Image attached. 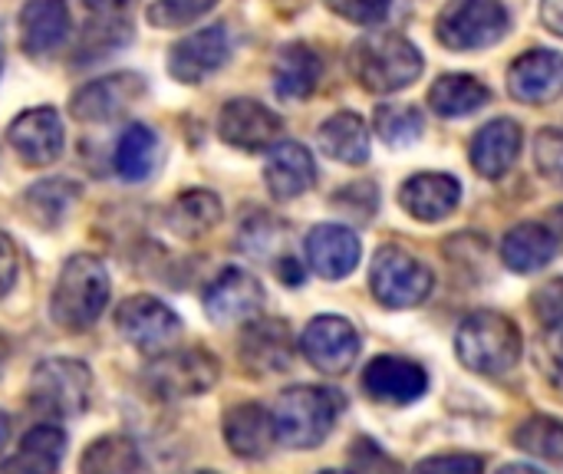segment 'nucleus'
Returning a JSON list of instances; mask_svg holds the SVG:
<instances>
[{"mask_svg": "<svg viewBox=\"0 0 563 474\" xmlns=\"http://www.w3.org/2000/svg\"><path fill=\"white\" fill-rule=\"evenodd\" d=\"M112 280L96 254H73L53 284L49 294V320L66 333H86L99 323L109 307Z\"/></svg>", "mask_w": 563, "mask_h": 474, "instance_id": "obj_1", "label": "nucleus"}, {"mask_svg": "<svg viewBox=\"0 0 563 474\" xmlns=\"http://www.w3.org/2000/svg\"><path fill=\"white\" fill-rule=\"evenodd\" d=\"M350 66L363 89H369L376 96H389V92L412 86L422 76L426 63L412 40H406L402 33H393V30H376L353 43Z\"/></svg>", "mask_w": 563, "mask_h": 474, "instance_id": "obj_2", "label": "nucleus"}, {"mask_svg": "<svg viewBox=\"0 0 563 474\" xmlns=\"http://www.w3.org/2000/svg\"><path fill=\"white\" fill-rule=\"evenodd\" d=\"M455 353L462 366L478 376H505L521 360V330L505 313H472L455 333Z\"/></svg>", "mask_w": 563, "mask_h": 474, "instance_id": "obj_3", "label": "nucleus"}, {"mask_svg": "<svg viewBox=\"0 0 563 474\" xmlns=\"http://www.w3.org/2000/svg\"><path fill=\"white\" fill-rule=\"evenodd\" d=\"M340 409H343V399L333 389H323V386L284 389L277 406H274L277 439L290 449H300V452L317 449L333 432Z\"/></svg>", "mask_w": 563, "mask_h": 474, "instance_id": "obj_4", "label": "nucleus"}, {"mask_svg": "<svg viewBox=\"0 0 563 474\" xmlns=\"http://www.w3.org/2000/svg\"><path fill=\"white\" fill-rule=\"evenodd\" d=\"M92 373L82 360L53 356L36 363L30 376V406L46 419H73L89 406Z\"/></svg>", "mask_w": 563, "mask_h": 474, "instance_id": "obj_5", "label": "nucleus"}, {"mask_svg": "<svg viewBox=\"0 0 563 474\" xmlns=\"http://www.w3.org/2000/svg\"><path fill=\"white\" fill-rule=\"evenodd\" d=\"M511 13L501 0H452L435 20V36L442 46L472 53L495 46L508 36Z\"/></svg>", "mask_w": 563, "mask_h": 474, "instance_id": "obj_6", "label": "nucleus"}, {"mask_svg": "<svg viewBox=\"0 0 563 474\" xmlns=\"http://www.w3.org/2000/svg\"><path fill=\"white\" fill-rule=\"evenodd\" d=\"M369 287H373V297L383 307L409 310V307H419V304H426L432 297L435 274L416 254L389 244V247H379V254L373 261Z\"/></svg>", "mask_w": 563, "mask_h": 474, "instance_id": "obj_7", "label": "nucleus"}, {"mask_svg": "<svg viewBox=\"0 0 563 474\" xmlns=\"http://www.w3.org/2000/svg\"><path fill=\"white\" fill-rule=\"evenodd\" d=\"M142 379L158 399H195L221 379V363L201 346L168 350L162 356H152Z\"/></svg>", "mask_w": 563, "mask_h": 474, "instance_id": "obj_8", "label": "nucleus"}, {"mask_svg": "<svg viewBox=\"0 0 563 474\" xmlns=\"http://www.w3.org/2000/svg\"><path fill=\"white\" fill-rule=\"evenodd\" d=\"M115 330L142 356H162V353L175 350V343L185 333L181 317L168 304H162L158 297H148V294H135L119 304Z\"/></svg>", "mask_w": 563, "mask_h": 474, "instance_id": "obj_9", "label": "nucleus"}, {"mask_svg": "<svg viewBox=\"0 0 563 474\" xmlns=\"http://www.w3.org/2000/svg\"><path fill=\"white\" fill-rule=\"evenodd\" d=\"M148 82L142 73H109L82 82L69 96V115L82 125H109L142 102Z\"/></svg>", "mask_w": 563, "mask_h": 474, "instance_id": "obj_10", "label": "nucleus"}, {"mask_svg": "<svg viewBox=\"0 0 563 474\" xmlns=\"http://www.w3.org/2000/svg\"><path fill=\"white\" fill-rule=\"evenodd\" d=\"M231 59V33L224 23H208L172 43L165 69L181 86H198Z\"/></svg>", "mask_w": 563, "mask_h": 474, "instance_id": "obj_11", "label": "nucleus"}, {"mask_svg": "<svg viewBox=\"0 0 563 474\" xmlns=\"http://www.w3.org/2000/svg\"><path fill=\"white\" fill-rule=\"evenodd\" d=\"M7 145L30 168H46L59 162L66 152L63 115L53 106H33V109L16 112L7 125Z\"/></svg>", "mask_w": 563, "mask_h": 474, "instance_id": "obj_12", "label": "nucleus"}, {"mask_svg": "<svg viewBox=\"0 0 563 474\" xmlns=\"http://www.w3.org/2000/svg\"><path fill=\"white\" fill-rule=\"evenodd\" d=\"M300 353L313 370L327 376H343L360 356V333L343 317H313L300 333Z\"/></svg>", "mask_w": 563, "mask_h": 474, "instance_id": "obj_13", "label": "nucleus"}, {"mask_svg": "<svg viewBox=\"0 0 563 474\" xmlns=\"http://www.w3.org/2000/svg\"><path fill=\"white\" fill-rule=\"evenodd\" d=\"M280 132H284V119L264 102L247 96L228 99L218 112V135L238 152H264L277 145Z\"/></svg>", "mask_w": 563, "mask_h": 474, "instance_id": "obj_14", "label": "nucleus"}, {"mask_svg": "<svg viewBox=\"0 0 563 474\" xmlns=\"http://www.w3.org/2000/svg\"><path fill=\"white\" fill-rule=\"evenodd\" d=\"M16 20H20V49L33 63L53 59L73 36V13L66 0H23Z\"/></svg>", "mask_w": 563, "mask_h": 474, "instance_id": "obj_15", "label": "nucleus"}, {"mask_svg": "<svg viewBox=\"0 0 563 474\" xmlns=\"http://www.w3.org/2000/svg\"><path fill=\"white\" fill-rule=\"evenodd\" d=\"M264 310V287L261 280L244 267H224L208 287H205V313L221 323H247Z\"/></svg>", "mask_w": 563, "mask_h": 474, "instance_id": "obj_16", "label": "nucleus"}, {"mask_svg": "<svg viewBox=\"0 0 563 474\" xmlns=\"http://www.w3.org/2000/svg\"><path fill=\"white\" fill-rule=\"evenodd\" d=\"M294 350L297 346L290 327L274 317H254L241 333V363L257 376L287 373L294 363Z\"/></svg>", "mask_w": 563, "mask_h": 474, "instance_id": "obj_17", "label": "nucleus"}, {"mask_svg": "<svg viewBox=\"0 0 563 474\" xmlns=\"http://www.w3.org/2000/svg\"><path fill=\"white\" fill-rule=\"evenodd\" d=\"M508 92L525 106H544L563 96V56L554 49H528L508 69Z\"/></svg>", "mask_w": 563, "mask_h": 474, "instance_id": "obj_18", "label": "nucleus"}, {"mask_svg": "<svg viewBox=\"0 0 563 474\" xmlns=\"http://www.w3.org/2000/svg\"><path fill=\"white\" fill-rule=\"evenodd\" d=\"M363 389L386 406H412L429 389V373L406 356H379L363 370Z\"/></svg>", "mask_w": 563, "mask_h": 474, "instance_id": "obj_19", "label": "nucleus"}, {"mask_svg": "<svg viewBox=\"0 0 563 474\" xmlns=\"http://www.w3.org/2000/svg\"><path fill=\"white\" fill-rule=\"evenodd\" d=\"M303 251H307V264L317 277L343 280L356 271L363 244H360L356 231L346 224H317L307 234Z\"/></svg>", "mask_w": 563, "mask_h": 474, "instance_id": "obj_20", "label": "nucleus"}, {"mask_svg": "<svg viewBox=\"0 0 563 474\" xmlns=\"http://www.w3.org/2000/svg\"><path fill=\"white\" fill-rule=\"evenodd\" d=\"M521 145H525V132H521V125L515 119H508V115L492 119L472 139V148H468L472 168L482 178L498 181V178H505L515 168V162L521 155Z\"/></svg>", "mask_w": 563, "mask_h": 474, "instance_id": "obj_21", "label": "nucleus"}, {"mask_svg": "<svg viewBox=\"0 0 563 474\" xmlns=\"http://www.w3.org/2000/svg\"><path fill=\"white\" fill-rule=\"evenodd\" d=\"M264 181L277 201H294V198L307 195L317 181V162H313L310 148L300 142L271 145L267 162H264Z\"/></svg>", "mask_w": 563, "mask_h": 474, "instance_id": "obj_22", "label": "nucleus"}, {"mask_svg": "<svg viewBox=\"0 0 563 474\" xmlns=\"http://www.w3.org/2000/svg\"><path fill=\"white\" fill-rule=\"evenodd\" d=\"M459 201H462V185H459V178H452L445 172H419L399 191V205L416 221H426V224L449 218L459 208Z\"/></svg>", "mask_w": 563, "mask_h": 474, "instance_id": "obj_23", "label": "nucleus"}, {"mask_svg": "<svg viewBox=\"0 0 563 474\" xmlns=\"http://www.w3.org/2000/svg\"><path fill=\"white\" fill-rule=\"evenodd\" d=\"M224 442L238 459H267L271 449L280 442L277 439V426H274V412H267L257 403H241L224 416Z\"/></svg>", "mask_w": 563, "mask_h": 474, "instance_id": "obj_24", "label": "nucleus"}, {"mask_svg": "<svg viewBox=\"0 0 563 474\" xmlns=\"http://www.w3.org/2000/svg\"><path fill=\"white\" fill-rule=\"evenodd\" d=\"M323 76V59L310 43H287L274 56V92L280 102H303Z\"/></svg>", "mask_w": 563, "mask_h": 474, "instance_id": "obj_25", "label": "nucleus"}, {"mask_svg": "<svg viewBox=\"0 0 563 474\" xmlns=\"http://www.w3.org/2000/svg\"><path fill=\"white\" fill-rule=\"evenodd\" d=\"M79 198H82L79 181H73V178H40L20 195V208H23L26 221H33L40 231H56L69 218V211L76 208Z\"/></svg>", "mask_w": 563, "mask_h": 474, "instance_id": "obj_26", "label": "nucleus"}, {"mask_svg": "<svg viewBox=\"0 0 563 474\" xmlns=\"http://www.w3.org/2000/svg\"><path fill=\"white\" fill-rule=\"evenodd\" d=\"M112 165L115 175L125 185H142L155 175L158 165V135L155 129H148L145 122H129L112 148Z\"/></svg>", "mask_w": 563, "mask_h": 474, "instance_id": "obj_27", "label": "nucleus"}, {"mask_svg": "<svg viewBox=\"0 0 563 474\" xmlns=\"http://www.w3.org/2000/svg\"><path fill=\"white\" fill-rule=\"evenodd\" d=\"M224 218V205L214 191L208 188H188L181 191L168 211H165V224L172 234L185 238V241H198L205 238L208 231H214Z\"/></svg>", "mask_w": 563, "mask_h": 474, "instance_id": "obj_28", "label": "nucleus"}, {"mask_svg": "<svg viewBox=\"0 0 563 474\" xmlns=\"http://www.w3.org/2000/svg\"><path fill=\"white\" fill-rule=\"evenodd\" d=\"M66 455V432L59 426H33L16 455L3 462L0 474H56L59 472V462Z\"/></svg>", "mask_w": 563, "mask_h": 474, "instance_id": "obj_29", "label": "nucleus"}, {"mask_svg": "<svg viewBox=\"0 0 563 474\" xmlns=\"http://www.w3.org/2000/svg\"><path fill=\"white\" fill-rule=\"evenodd\" d=\"M554 254H558L554 234L548 231V224H534V221L515 224L501 244L505 267L515 274H538L554 261Z\"/></svg>", "mask_w": 563, "mask_h": 474, "instance_id": "obj_30", "label": "nucleus"}, {"mask_svg": "<svg viewBox=\"0 0 563 474\" xmlns=\"http://www.w3.org/2000/svg\"><path fill=\"white\" fill-rule=\"evenodd\" d=\"M135 40V30L125 16L119 13H96V20H89L76 40L73 49V63L76 66H89L99 63L106 56H115L119 49H125Z\"/></svg>", "mask_w": 563, "mask_h": 474, "instance_id": "obj_31", "label": "nucleus"}, {"mask_svg": "<svg viewBox=\"0 0 563 474\" xmlns=\"http://www.w3.org/2000/svg\"><path fill=\"white\" fill-rule=\"evenodd\" d=\"M492 99V89L468 73H445L429 89V106L442 119H465Z\"/></svg>", "mask_w": 563, "mask_h": 474, "instance_id": "obj_32", "label": "nucleus"}, {"mask_svg": "<svg viewBox=\"0 0 563 474\" xmlns=\"http://www.w3.org/2000/svg\"><path fill=\"white\" fill-rule=\"evenodd\" d=\"M320 148L340 165H366L373 152L369 129L356 112H336L320 125Z\"/></svg>", "mask_w": 563, "mask_h": 474, "instance_id": "obj_33", "label": "nucleus"}, {"mask_svg": "<svg viewBox=\"0 0 563 474\" xmlns=\"http://www.w3.org/2000/svg\"><path fill=\"white\" fill-rule=\"evenodd\" d=\"M139 452L129 436H102L96 439L79 462L82 474H135Z\"/></svg>", "mask_w": 563, "mask_h": 474, "instance_id": "obj_34", "label": "nucleus"}, {"mask_svg": "<svg viewBox=\"0 0 563 474\" xmlns=\"http://www.w3.org/2000/svg\"><path fill=\"white\" fill-rule=\"evenodd\" d=\"M426 119L416 106H399V102H386L376 106V132L389 148H409L422 139Z\"/></svg>", "mask_w": 563, "mask_h": 474, "instance_id": "obj_35", "label": "nucleus"}, {"mask_svg": "<svg viewBox=\"0 0 563 474\" xmlns=\"http://www.w3.org/2000/svg\"><path fill=\"white\" fill-rule=\"evenodd\" d=\"M515 445L534 459L544 462H563V422L551 416H534L528 422L518 426L515 432Z\"/></svg>", "mask_w": 563, "mask_h": 474, "instance_id": "obj_36", "label": "nucleus"}, {"mask_svg": "<svg viewBox=\"0 0 563 474\" xmlns=\"http://www.w3.org/2000/svg\"><path fill=\"white\" fill-rule=\"evenodd\" d=\"M218 7V0H152L145 7V20L158 30H181L198 23Z\"/></svg>", "mask_w": 563, "mask_h": 474, "instance_id": "obj_37", "label": "nucleus"}, {"mask_svg": "<svg viewBox=\"0 0 563 474\" xmlns=\"http://www.w3.org/2000/svg\"><path fill=\"white\" fill-rule=\"evenodd\" d=\"M534 165L538 172L563 188V132L561 129H541L534 139Z\"/></svg>", "mask_w": 563, "mask_h": 474, "instance_id": "obj_38", "label": "nucleus"}, {"mask_svg": "<svg viewBox=\"0 0 563 474\" xmlns=\"http://www.w3.org/2000/svg\"><path fill=\"white\" fill-rule=\"evenodd\" d=\"M327 7L356 26H376L389 16L393 0H327Z\"/></svg>", "mask_w": 563, "mask_h": 474, "instance_id": "obj_39", "label": "nucleus"}, {"mask_svg": "<svg viewBox=\"0 0 563 474\" xmlns=\"http://www.w3.org/2000/svg\"><path fill=\"white\" fill-rule=\"evenodd\" d=\"M531 304L548 330H563V277H554L544 287H538Z\"/></svg>", "mask_w": 563, "mask_h": 474, "instance_id": "obj_40", "label": "nucleus"}, {"mask_svg": "<svg viewBox=\"0 0 563 474\" xmlns=\"http://www.w3.org/2000/svg\"><path fill=\"white\" fill-rule=\"evenodd\" d=\"M277 221H271V218H254V221H244V228H241V247L247 251V254H254V257H267L271 254V247L277 244Z\"/></svg>", "mask_w": 563, "mask_h": 474, "instance_id": "obj_41", "label": "nucleus"}, {"mask_svg": "<svg viewBox=\"0 0 563 474\" xmlns=\"http://www.w3.org/2000/svg\"><path fill=\"white\" fill-rule=\"evenodd\" d=\"M412 474H485V459L478 455H435L419 462Z\"/></svg>", "mask_w": 563, "mask_h": 474, "instance_id": "obj_42", "label": "nucleus"}, {"mask_svg": "<svg viewBox=\"0 0 563 474\" xmlns=\"http://www.w3.org/2000/svg\"><path fill=\"white\" fill-rule=\"evenodd\" d=\"M16 274H20V251L13 244V238L7 231H0V300L16 284Z\"/></svg>", "mask_w": 563, "mask_h": 474, "instance_id": "obj_43", "label": "nucleus"}, {"mask_svg": "<svg viewBox=\"0 0 563 474\" xmlns=\"http://www.w3.org/2000/svg\"><path fill=\"white\" fill-rule=\"evenodd\" d=\"M541 363H544L548 379H551L558 389H563V330H551V333H548Z\"/></svg>", "mask_w": 563, "mask_h": 474, "instance_id": "obj_44", "label": "nucleus"}, {"mask_svg": "<svg viewBox=\"0 0 563 474\" xmlns=\"http://www.w3.org/2000/svg\"><path fill=\"white\" fill-rule=\"evenodd\" d=\"M541 23L554 36H563V0H541Z\"/></svg>", "mask_w": 563, "mask_h": 474, "instance_id": "obj_45", "label": "nucleus"}, {"mask_svg": "<svg viewBox=\"0 0 563 474\" xmlns=\"http://www.w3.org/2000/svg\"><path fill=\"white\" fill-rule=\"evenodd\" d=\"M277 274H280V280H287V284H303V267H300L294 257H280V261H277Z\"/></svg>", "mask_w": 563, "mask_h": 474, "instance_id": "obj_46", "label": "nucleus"}, {"mask_svg": "<svg viewBox=\"0 0 563 474\" xmlns=\"http://www.w3.org/2000/svg\"><path fill=\"white\" fill-rule=\"evenodd\" d=\"M89 13H119L129 0H79Z\"/></svg>", "mask_w": 563, "mask_h": 474, "instance_id": "obj_47", "label": "nucleus"}, {"mask_svg": "<svg viewBox=\"0 0 563 474\" xmlns=\"http://www.w3.org/2000/svg\"><path fill=\"white\" fill-rule=\"evenodd\" d=\"M548 231L554 234L558 251H563V205H558V208L551 211V218H548Z\"/></svg>", "mask_w": 563, "mask_h": 474, "instance_id": "obj_48", "label": "nucleus"}, {"mask_svg": "<svg viewBox=\"0 0 563 474\" xmlns=\"http://www.w3.org/2000/svg\"><path fill=\"white\" fill-rule=\"evenodd\" d=\"M498 474H544V472H538L534 465H505Z\"/></svg>", "mask_w": 563, "mask_h": 474, "instance_id": "obj_49", "label": "nucleus"}, {"mask_svg": "<svg viewBox=\"0 0 563 474\" xmlns=\"http://www.w3.org/2000/svg\"><path fill=\"white\" fill-rule=\"evenodd\" d=\"M7 439H10V416L0 409V449L7 445Z\"/></svg>", "mask_w": 563, "mask_h": 474, "instance_id": "obj_50", "label": "nucleus"}, {"mask_svg": "<svg viewBox=\"0 0 563 474\" xmlns=\"http://www.w3.org/2000/svg\"><path fill=\"white\" fill-rule=\"evenodd\" d=\"M3 360H7V340L0 337V363H3Z\"/></svg>", "mask_w": 563, "mask_h": 474, "instance_id": "obj_51", "label": "nucleus"}, {"mask_svg": "<svg viewBox=\"0 0 563 474\" xmlns=\"http://www.w3.org/2000/svg\"><path fill=\"white\" fill-rule=\"evenodd\" d=\"M0 73H3V46H0Z\"/></svg>", "mask_w": 563, "mask_h": 474, "instance_id": "obj_52", "label": "nucleus"}, {"mask_svg": "<svg viewBox=\"0 0 563 474\" xmlns=\"http://www.w3.org/2000/svg\"><path fill=\"white\" fill-rule=\"evenodd\" d=\"M320 474H350V472H320Z\"/></svg>", "mask_w": 563, "mask_h": 474, "instance_id": "obj_53", "label": "nucleus"}, {"mask_svg": "<svg viewBox=\"0 0 563 474\" xmlns=\"http://www.w3.org/2000/svg\"><path fill=\"white\" fill-rule=\"evenodd\" d=\"M195 474H218V472H195Z\"/></svg>", "mask_w": 563, "mask_h": 474, "instance_id": "obj_54", "label": "nucleus"}]
</instances>
